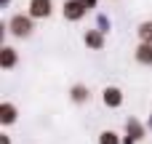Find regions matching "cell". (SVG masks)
<instances>
[{
  "mask_svg": "<svg viewBox=\"0 0 152 144\" xmlns=\"http://www.w3.org/2000/svg\"><path fill=\"white\" fill-rule=\"evenodd\" d=\"M5 29L13 35V37H29L32 29H35V19L29 13H13L5 24Z\"/></svg>",
  "mask_w": 152,
  "mask_h": 144,
  "instance_id": "obj_1",
  "label": "cell"
},
{
  "mask_svg": "<svg viewBox=\"0 0 152 144\" xmlns=\"http://www.w3.org/2000/svg\"><path fill=\"white\" fill-rule=\"evenodd\" d=\"M144 134H147V126H144L142 120H136V118H128V120H126L123 144H139L142 139H144Z\"/></svg>",
  "mask_w": 152,
  "mask_h": 144,
  "instance_id": "obj_2",
  "label": "cell"
},
{
  "mask_svg": "<svg viewBox=\"0 0 152 144\" xmlns=\"http://www.w3.org/2000/svg\"><path fill=\"white\" fill-rule=\"evenodd\" d=\"M61 13H64V19H67V21H80V19L88 13V8H86V3H83V0H64Z\"/></svg>",
  "mask_w": 152,
  "mask_h": 144,
  "instance_id": "obj_3",
  "label": "cell"
},
{
  "mask_svg": "<svg viewBox=\"0 0 152 144\" xmlns=\"http://www.w3.org/2000/svg\"><path fill=\"white\" fill-rule=\"evenodd\" d=\"M27 13H29L32 19H48V16L53 13V0H29Z\"/></svg>",
  "mask_w": 152,
  "mask_h": 144,
  "instance_id": "obj_4",
  "label": "cell"
},
{
  "mask_svg": "<svg viewBox=\"0 0 152 144\" xmlns=\"http://www.w3.org/2000/svg\"><path fill=\"white\" fill-rule=\"evenodd\" d=\"M123 91L118 88V86H107L104 91H102V102H104V107H110V110H118L120 104H123Z\"/></svg>",
  "mask_w": 152,
  "mask_h": 144,
  "instance_id": "obj_5",
  "label": "cell"
},
{
  "mask_svg": "<svg viewBox=\"0 0 152 144\" xmlns=\"http://www.w3.org/2000/svg\"><path fill=\"white\" fill-rule=\"evenodd\" d=\"M83 43H86V48H91V51H102L104 48V32L96 27V29H88L86 35H83Z\"/></svg>",
  "mask_w": 152,
  "mask_h": 144,
  "instance_id": "obj_6",
  "label": "cell"
},
{
  "mask_svg": "<svg viewBox=\"0 0 152 144\" xmlns=\"http://www.w3.org/2000/svg\"><path fill=\"white\" fill-rule=\"evenodd\" d=\"M16 64H19V51L11 48V45H3V51H0V67L3 69H13Z\"/></svg>",
  "mask_w": 152,
  "mask_h": 144,
  "instance_id": "obj_7",
  "label": "cell"
},
{
  "mask_svg": "<svg viewBox=\"0 0 152 144\" xmlns=\"http://www.w3.org/2000/svg\"><path fill=\"white\" fill-rule=\"evenodd\" d=\"M16 120H19V110H16V104L3 102V107H0V123H3V126H13Z\"/></svg>",
  "mask_w": 152,
  "mask_h": 144,
  "instance_id": "obj_8",
  "label": "cell"
},
{
  "mask_svg": "<svg viewBox=\"0 0 152 144\" xmlns=\"http://www.w3.org/2000/svg\"><path fill=\"white\" fill-rule=\"evenodd\" d=\"M134 59L142 67H152V43H139L136 51H134Z\"/></svg>",
  "mask_w": 152,
  "mask_h": 144,
  "instance_id": "obj_9",
  "label": "cell"
},
{
  "mask_svg": "<svg viewBox=\"0 0 152 144\" xmlns=\"http://www.w3.org/2000/svg\"><path fill=\"white\" fill-rule=\"evenodd\" d=\"M69 99H72L75 104H86V102L91 99V88L83 86V83H75V86L69 88Z\"/></svg>",
  "mask_w": 152,
  "mask_h": 144,
  "instance_id": "obj_10",
  "label": "cell"
},
{
  "mask_svg": "<svg viewBox=\"0 0 152 144\" xmlns=\"http://www.w3.org/2000/svg\"><path fill=\"white\" fill-rule=\"evenodd\" d=\"M136 35H139V40H142V43H152V19L142 21V24L136 27Z\"/></svg>",
  "mask_w": 152,
  "mask_h": 144,
  "instance_id": "obj_11",
  "label": "cell"
},
{
  "mask_svg": "<svg viewBox=\"0 0 152 144\" xmlns=\"http://www.w3.org/2000/svg\"><path fill=\"white\" fill-rule=\"evenodd\" d=\"M99 144H123V139H120V134H115L112 128H104V131L99 134Z\"/></svg>",
  "mask_w": 152,
  "mask_h": 144,
  "instance_id": "obj_12",
  "label": "cell"
},
{
  "mask_svg": "<svg viewBox=\"0 0 152 144\" xmlns=\"http://www.w3.org/2000/svg\"><path fill=\"white\" fill-rule=\"evenodd\" d=\"M96 24H99V29H102V32H104V35H107V32H110V27H112V24H110V19H107V16H104V13H102V16H99V19H96Z\"/></svg>",
  "mask_w": 152,
  "mask_h": 144,
  "instance_id": "obj_13",
  "label": "cell"
},
{
  "mask_svg": "<svg viewBox=\"0 0 152 144\" xmlns=\"http://www.w3.org/2000/svg\"><path fill=\"white\" fill-rule=\"evenodd\" d=\"M83 3H86V8L91 11V8H96V3H99V0H83Z\"/></svg>",
  "mask_w": 152,
  "mask_h": 144,
  "instance_id": "obj_14",
  "label": "cell"
},
{
  "mask_svg": "<svg viewBox=\"0 0 152 144\" xmlns=\"http://www.w3.org/2000/svg\"><path fill=\"white\" fill-rule=\"evenodd\" d=\"M0 144H11V136H8V134H3V136H0Z\"/></svg>",
  "mask_w": 152,
  "mask_h": 144,
  "instance_id": "obj_15",
  "label": "cell"
},
{
  "mask_svg": "<svg viewBox=\"0 0 152 144\" xmlns=\"http://www.w3.org/2000/svg\"><path fill=\"white\" fill-rule=\"evenodd\" d=\"M147 128L152 131V112H150V120H147Z\"/></svg>",
  "mask_w": 152,
  "mask_h": 144,
  "instance_id": "obj_16",
  "label": "cell"
},
{
  "mask_svg": "<svg viewBox=\"0 0 152 144\" xmlns=\"http://www.w3.org/2000/svg\"><path fill=\"white\" fill-rule=\"evenodd\" d=\"M0 3H3V5H8V3H11V0H0Z\"/></svg>",
  "mask_w": 152,
  "mask_h": 144,
  "instance_id": "obj_17",
  "label": "cell"
}]
</instances>
